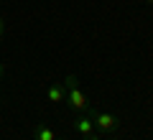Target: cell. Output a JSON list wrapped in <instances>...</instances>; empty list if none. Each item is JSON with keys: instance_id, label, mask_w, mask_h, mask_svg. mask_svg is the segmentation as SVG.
I'll return each mask as SVG.
<instances>
[{"instance_id": "1", "label": "cell", "mask_w": 153, "mask_h": 140, "mask_svg": "<svg viewBox=\"0 0 153 140\" xmlns=\"http://www.w3.org/2000/svg\"><path fill=\"white\" fill-rule=\"evenodd\" d=\"M64 87H66V102H69L76 112H89V99H87V94L79 89L74 74H69L64 79Z\"/></svg>"}, {"instance_id": "2", "label": "cell", "mask_w": 153, "mask_h": 140, "mask_svg": "<svg viewBox=\"0 0 153 140\" xmlns=\"http://www.w3.org/2000/svg\"><path fill=\"white\" fill-rule=\"evenodd\" d=\"M89 117H92V122H94V130H100V133H115V130H117V120L110 112L89 110Z\"/></svg>"}, {"instance_id": "3", "label": "cell", "mask_w": 153, "mask_h": 140, "mask_svg": "<svg viewBox=\"0 0 153 140\" xmlns=\"http://www.w3.org/2000/svg\"><path fill=\"white\" fill-rule=\"evenodd\" d=\"M46 99L54 102V104L64 102V99H66V87H64V81H54V84H49V89H46Z\"/></svg>"}, {"instance_id": "4", "label": "cell", "mask_w": 153, "mask_h": 140, "mask_svg": "<svg viewBox=\"0 0 153 140\" xmlns=\"http://www.w3.org/2000/svg\"><path fill=\"white\" fill-rule=\"evenodd\" d=\"M74 130L82 135V138H87V135H92V133H94V122H92V117H89V112L79 115V117L74 120Z\"/></svg>"}, {"instance_id": "5", "label": "cell", "mask_w": 153, "mask_h": 140, "mask_svg": "<svg viewBox=\"0 0 153 140\" xmlns=\"http://www.w3.org/2000/svg\"><path fill=\"white\" fill-rule=\"evenodd\" d=\"M33 140H56V133L46 125H36L33 127Z\"/></svg>"}, {"instance_id": "6", "label": "cell", "mask_w": 153, "mask_h": 140, "mask_svg": "<svg viewBox=\"0 0 153 140\" xmlns=\"http://www.w3.org/2000/svg\"><path fill=\"white\" fill-rule=\"evenodd\" d=\"M84 140H102V138H100V135H94V133H92V135H87V138H84Z\"/></svg>"}, {"instance_id": "7", "label": "cell", "mask_w": 153, "mask_h": 140, "mask_svg": "<svg viewBox=\"0 0 153 140\" xmlns=\"http://www.w3.org/2000/svg\"><path fill=\"white\" fill-rule=\"evenodd\" d=\"M3 31H5V23H3V18H0V36H3Z\"/></svg>"}, {"instance_id": "8", "label": "cell", "mask_w": 153, "mask_h": 140, "mask_svg": "<svg viewBox=\"0 0 153 140\" xmlns=\"http://www.w3.org/2000/svg\"><path fill=\"white\" fill-rule=\"evenodd\" d=\"M3 74H5V69H3V64H0V79H3Z\"/></svg>"}, {"instance_id": "9", "label": "cell", "mask_w": 153, "mask_h": 140, "mask_svg": "<svg viewBox=\"0 0 153 140\" xmlns=\"http://www.w3.org/2000/svg\"><path fill=\"white\" fill-rule=\"evenodd\" d=\"M143 3H151V5H153V0H143Z\"/></svg>"}, {"instance_id": "10", "label": "cell", "mask_w": 153, "mask_h": 140, "mask_svg": "<svg viewBox=\"0 0 153 140\" xmlns=\"http://www.w3.org/2000/svg\"><path fill=\"white\" fill-rule=\"evenodd\" d=\"M56 140H66V138H56Z\"/></svg>"}, {"instance_id": "11", "label": "cell", "mask_w": 153, "mask_h": 140, "mask_svg": "<svg viewBox=\"0 0 153 140\" xmlns=\"http://www.w3.org/2000/svg\"><path fill=\"white\" fill-rule=\"evenodd\" d=\"M110 140H117V138H110Z\"/></svg>"}]
</instances>
